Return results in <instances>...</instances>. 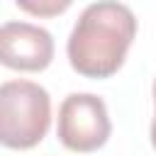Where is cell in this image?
I'll use <instances>...</instances> for the list:
<instances>
[{"instance_id":"6da1fadb","label":"cell","mask_w":156,"mask_h":156,"mask_svg":"<svg viewBox=\"0 0 156 156\" xmlns=\"http://www.w3.org/2000/svg\"><path fill=\"white\" fill-rule=\"evenodd\" d=\"M134 37L136 17L127 5L93 2L80 12L68 37V61L85 78H110L122 68Z\"/></svg>"},{"instance_id":"8992f818","label":"cell","mask_w":156,"mask_h":156,"mask_svg":"<svg viewBox=\"0 0 156 156\" xmlns=\"http://www.w3.org/2000/svg\"><path fill=\"white\" fill-rule=\"evenodd\" d=\"M151 144L156 149V112H154V119H151Z\"/></svg>"},{"instance_id":"3957f363","label":"cell","mask_w":156,"mask_h":156,"mask_svg":"<svg viewBox=\"0 0 156 156\" xmlns=\"http://www.w3.org/2000/svg\"><path fill=\"white\" fill-rule=\"evenodd\" d=\"M112 122L102 98L93 93H71L58 107V139L68 151L90 154L105 146Z\"/></svg>"},{"instance_id":"5b68a950","label":"cell","mask_w":156,"mask_h":156,"mask_svg":"<svg viewBox=\"0 0 156 156\" xmlns=\"http://www.w3.org/2000/svg\"><path fill=\"white\" fill-rule=\"evenodd\" d=\"M17 7H20V10H27V12H34V15H56V12L68 10L71 2L63 0V2H51V5H41V2L34 5V2H20V0H17Z\"/></svg>"},{"instance_id":"277c9868","label":"cell","mask_w":156,"mask_h":156,"mask_svg":"<svg viewBox=\"0 0 156 156\" xmlns=\"http://www.w3.org/2000/svg\"><path fill=\"white\" fill-rule=\"evenodd\" d=\"M54 61L51 34L32 22H5L0 27V63L12 71H44Z\"/></svg>"},{"instance_id":"52a82bcc","label":"cell","mask_w":156,"mask_h":156,"mask_svg":"<svg viewBox=\"0 0 156 156\" xmlns=\"http://www.w3.org/2000/svg\"><path fill=\"white\" fill-rule=\"evenodd\" d=\"M154 105H156V80H154Z\"/></svg>"},{"instance_id":"7a4b0ae2","label":"cell","mask_w":156,"mask_h":156,"mask_svg":"<svg viewBox=\"0 0 156 156\" xmlns=\"http://www.w3.org/2000/svg\"><path fill=\"white\" fill-rule=\"evenodd\" d=\"M51 124V98L32 80L0 85V144L7 149L37 146Z\"/></svg>"}]
</instances>
